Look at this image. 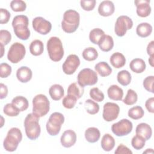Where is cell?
<instances>
[{"label":"cell","instance_id":"50","mask_svg":"<svg viewBox=\"0 0 154 154\" xmlns=\"http://www.w3.org/2000/svg\"><path fill=\"white\" fill-rule=\"evenodd\" d=\"M8 94V88L7 85L1 83L0 84V99H2L7 97Z\"/></svg>","mask_w":154,"mask_h":154},{"label":"cell","instance_id":"21","mask_svg":"<svg viewBox=\"0 0 154 154\" xmlns=\"http://www.w3.org/2000/svg\"><path fill=\"white\" fill-rule=\"evenodd\" d=\"M109 61L114 68L120 69L125 65L126 58L122 53L115 52L110 57Z\"/></svg>","mask_w":154,"mask_h":154},{"label":"cell","instance_id":"10","mask_svg":"<svg viewBox=\"0 0 154 154\" xmlns=\"http://www.w3.org/2000/svg\"><path fill=\"white\" fill-rule=\"evenodd\" d=\"M132 26L133 22L129 17L125 15L120 16L116 20L114 31L117 36L123 37L126 34L127 31L131 29Z\"/></svg>","mask_w":154,"mask_h":154},{"label":"cell","instance_id":"36","mask_svg":"<svg viewBox=\"0 0 154 154\" xmlns=\"http://www.w3.org/2000/svg\"><path fill=\"white\" fill-rule=\"evenodd\" d=\"M84 107L87 112L91 115L96 114L99 111V105L98 103L91 99H87L85 100Z\"/></svg>","mask_w":154,"mask_h":154},{"label":"cell","instance_id":"22","mask_svg":"<svg viewBox=\"0 0 154 154\" xmlns=\"http://www.w3.org/2000/svg\"><path fill=\"white\" fill-rule=\"evenodd\" d=\"M84 135L86 140L88 142L94 143L99 140L100 132L97 128L95 127H90L85 130Z\"/></svg>","mask_w":154,"mask_h":154},{"label":"cell","instance_id":"3","mask_svg":"<svg viewBox=\"0 0 154 154\" xmlns=\"http://www.w3.org/2000/svg\"><path fill=\"white\" fill-rule=\"evenodd\" d=\"M39 118L34 113L28 114L24 120V126L27 137L31 140H36L40 135L41 128L39 125Z\"/></svg>","mask_w":154,"mask_h":154},{"label":"cell","instance_id":"8","mask_svg":"<svg viewBox=\"0 0 154 154\" xmlns=\"http://www.w3.org/2000/svg\"><path fill=\"white\" fill-rule=\"evenodd\" d=\"M78 83L82 87L93 85L97 82L98 77L97 73L89 68L81 70L77 76Z\"/></svg>","mask_w":154,"mask_h":154},{"label":"cell","instance_id":"32","mask_svg":"<svg viewBox=\"0 0 154 154\" xmlns=\"http://www.w3.org/2000/svg\"><path fill=\"white\" fill-rule=\"evenodd\" d=\"M131 75L126 70L120 71L117 75V79L119 84L123 86H126L131 83Z\"/></svg>","mask_w":154,"mask_h":154},{"label":"cell","instance_id":"4","mask_svg":"<svg viewBox=\"0 0 154 154\" xmlns=\"http://www.w3.org/2000/svg\"><path fill=\"white\" fill-rule=\"evenodd\" d=\"M46 48L52 61L58 62L63 58L64 52L63 43L58 37H51L47 42Z\"/></svg>","mask_w":154,"mask_h":154},{"label":"cell","instance_id":"49","mask_svg":"<svg viewBox=\"0 0 154 154\" xmlns=\"http://www.w3.org/2000/svg\"><path fill=\"white\" fill-rule=\"evenodd\" d=\"M145 106L149 112H154V98L153 97L149 98L146 101Z\"/></svg>","mask_w":154,"mask_h":154},{"label":"cell","instance_id":"47","mask_svg":"<svg viewBox=\"0 0 154 154\" xmlns=\"http://www.w3.org/2000/svg\"><path fill=\"white\" fill-rule=\"evenodd\" d=\"M0 23L1 24L7 23L10 18V13L7 10L4 8H0Z\"/></svg>","mask_w":154,"mask_h":154},{"label":"cell","instance_id":"42","mask_svg":"<svg viewBox=\"0 0 154 154\" xmlns=\"http://www.w3.org/2000/svg\"><path fill=\"white\" fill-rule=\"evenodd\" d=\"M90 96L96 102H102L104 99V94L97 87H94L90 91Z\"/></svg>","mask_w":154,"mask_h":154},{"label":"cell","instance_id":"28","mask_svg":"<svg viewBox=\"0 0 154 154\" xmlns=\"http://www.w3.org/2000/svg\"><path fill=\"white\" fill-rule=\"evenodd\" d=\"M96 72H97L100 76H108L112 73V69L109 64L105 61H100L97 63L94 66Z\"/></svg>","mask_w":154,"mask_h":154},{"label":"cell","instance_id":"31","mask_svg":"<svg viewBox=\"0 0 154 154\" xmlns=\"http://www.w3.org/2000/svg\"><path fill=\"white\" fill-rule=\"evenodd\" d=\"M11 103L20 111H25L28 108V101L23 96H18L12 99Z\"/></svg>","mask_w":154,"mask_h":154},{"label":"cell","instance_id":"45","mask_svg":"<svg viewBox=\"0 0 154 154\" xmlns=\"http://www.w3.org/2000/svg\"><path fill=\"white\" fill-rule=\"evenodd\" d=\"M96 1L95 0H81L80 1L81 7L85 11L93 10L96 5Z\"/></svg>","mask_w":154,"mask_h":154},{"label":"cell","instance_id":"12","mask_svg":"<svg viewBox=\"0 0 154 154\" xmlns=\"http://www.w3.org/2000/svg\"><path fill=\"white\" fill-rule=\"evenodd\" d=\"M120 107L117 104L113 102H106L103 105L102 117L105 121L112 122L118 117Z\"/></svg>","mask_w":154,"mask_h":154},{"label":"cell","instance_id":"9","mask_svg":"<svg viewBox=\"0 0 154 154\" xmlns=\"http://www.w3.org/2000/svg\"><path fill=\"white\" fill-rule=\"evenodd\" d=\"M25 54L26 49L24 45L16 42L10 46L7 54V58L11 63L16 64L24 58Z\"/></svg>","mask_w":154,"mask_h":154},{"label":"cell","instance_id":"16","mask_svg":"<svg viewBox=\"0 0 154 154\" xmlns=\"http://www.w3.org/2000/svg\"><path fill=\"white\" fill-rule=\"evenodd\" d=\"M76 141V134L75 131L71 129L65 131L60 138L61 145L66 147L69 148L73 146Z\"/></svg>","mask_w":154,"mask_h":154},{"label":"cell","instance_id":"35","mask_svg":"<svg viewBox=\"0 0 154 154\" xmlns=\"http://www.w3.org/2000/svg\"><path fill=\"white\" fill-rule=\"evenodd\" d=\"M128 114V116L132 119L138 120L143 117L144 114V111L141 106H135L129 109Z\"/></svg>","mask_w":154,"mask_h":154},{"label":"cell","instance_id":"33","mask_svg":"<svg viewBox=\"0 0 154 154\" xmlns=\"http://www.w3.org/2000/svg\"><path fill=\"white\" fill-rule=\"evenodd\" d=\"M105 35L104 31L100 28H94L89 33L90 41L95 45H98L99 41Z\"/></svg>","mask_w":154,"mask_h":154},{"label":"cell","instance_id":"23","mask_svg":"<svg viewBox=\"0 0 154 154\" xmlns=\"http://www.w3.org/2000/svg\"><path fill=\"white\" fill-rule=\"evenodd\" d=\"M100 49L103 52H108L114 47V40L109 35H104L98 43Z\"/></svg>","mask_w":154,"mask_h":154},{"label":"cell","instance_id":"14","mask_svg":"<svg viewBox=\"0 0 154 154\" xmlns=\"http://www.w3.org/2000/svg\"><path fill=\"white\" fill-rule=\"evenodd\" d=\"M33 29L38 33L42 35H46L52 29L51 23L42 17H36L32 22Z\"/></svg>","mask_w":154,"mask_h":154},{"label":"cell","instance_id":"29","mask_svg":"<svg viewBox=\"0 0 154 154\" xmlns=\"http://www.w3.org/2000/svg\"><path fill=\"white\" fill-rule=\"evenodd\" d=\"M84 92V87L81 86L77 82H73L69 85L67 88V94L72 95L77 98H81Z\"/></svg>","mask_w":154,"mask_h":154},{"label":"cell","instance_id":"27","mask_svg":"<svg viewBox=\"0 0 154 154\" xmlns=\"http://www.w3.org/2000/svg\"><path fill=\"white\" fill-rule=\"evenodd\" d=\"M152 32V25L147 22H143L137 25L136 33L140 37L145 38L149 36Z\"/></svg>","mask_w":154,"mask_h":154},{"label":"cell","instance_id":"30","mask_svg":"<svg viewBox=\"0 0 154 154\" xmlns=\"http://www.w3.org/2000/svg\"><path fill=\"white\" fill-rule=\"evenodd\" d=\"M44 51V45L40 40H33L29 45L30 53L34 56H38L42 54Z\"/></svg>","mask_w":154,"mask_h":154},{"label":"cell","instance_id":"39","mask_svg":"<svg viewBox=\"0 0 154 154\" xmlns=\"http://www.w3.org/2000/svg\"><path fill=\"white\" fill-rule=\"evenodd\" d=\"M10 7L15 12H21L26 10V4L22 0H13L10 2Z\"/></svg>","mask_w":154,"mask_h":154},{"label":"cell","instance_id":"7","mask_svg":"<svg viewBox=\"0 0 154 154\" xmlns=\"http://www.w3.org/2000/svg\"><path fill=\"white\" fill-rule=\"evenodd\" d=\"M64 122V117L63 114L55 112L51 114L46 125L48 133L51 136H55L59 134L62 125Z\"/></svg>","mask_w":154,"mask_h":154},{"label":"cell","instance_id":"40","mask_svg":"<svg viewBox=\"0 0 154 154\" xmlns=\"http://www.w3.org/2000/svg\"><path fill=\"white\" fill-rule=\"evenodd\" d=\"M3 112L5 114L10 117H15L19 115L20 112L12 103H7L3 108Z\"/></svg>","mask_w":154,"mask_h":154},{"label":"cell","instance_id":"13","mask_svg":"<svg viewBox=\"0 0 154 154\" xmlns=\"http://www.w3.org/2000/svg\"><path fill=\"white\" fill-rule=\"evenodd\" d=\"M80 65V60L75 54L69 55L63 64V70L66 75L73 74Z\"/></svg>","mask_w":154,"mask_h":154},{"label":"cell","instance_id":"53","mask_svg":"<svg viewBox=\"0 0 154 154\" xmlns=\"http://www.w3.org/2000/svg\"><path fill=\"white\" fill-rule=\"evenodd\" d=\"M153 152V150L152 149H147L146 150L143 152V153H152Z\"/></svg>","mask_w":154,"mask_h":154},{"label":"cell","instance_id":"11","mask_svg":"<svg viewBox=\"0 0 154 154\" xmlns=\"http://www.w3.org/2000/svg\"><path fill=\"white\" fill-rule=\"evenodd\" d=\"M132 128V123L126 119H123L114 123L111 126V131L116 136L123 137L130 134Z\"/></svg>","mask_w":154,"mask_h":154},{"label":"cell","instance_id":"17","mask_svg":"<svg viewBox=\"0 0 154 154\" xmlns=\"http://www.w3.org/2000/svg\"><path fill=\"white\" fill-rule=\"evenodd\" d=\"M115 11L114 3L111 1H103L100 3L98 7L99 14L103 17L111 16Z\"/></svg>","mask_w":154,"mask_h":154},{"label":"cell","instance_id":"46","mask_svg":"<svg viewBox=\"0 0 154 154\" xmlns=\"http://www.w3.org/2000/svg\"><path fill=\"white\" fill-rule=\"evenodd\" d=\"M153 82H154V76H147L143 81V86L144 88L148 91L151 92L152 93L153 91Z\"/></svg>","mask_w":154,"mask_h":154},{"label":"cell","instance_id":"43","mask_svg":"<svg viewBox=\"0 0 154 154\" xmlns=\"http://www.w3.org/2000/svg\"><path fill=\"white\" fill-rule=\"evenodd\" d=\"M11 40V33L5 29L0 31V43L4 46L8 45Z\"/></svg>","mask_w":154,"mask_h":154},{"label":"cell","instance_id":"48","mask_svg":"<svg viewBox=\"0 0 154 154\" xmlns=\"http://www.w3.org/2000/svg\"><path fill=\"white\" fill-rule=\"evenodd\" d=\"M115 153H123V154H132V152L126 146L123 144H120L118 146L116 150L114 152Z\"/></svg>","mask_w":154,"mask_h":154},{"label":"cell","instance_id":"15","mask_svg":"<svg viewBox=\"0 0 154 154\" xmlns=\"http://www.w3.org/2000/svg\"><path fill=\"white\" fill-rule=\"evenodd\" d=\"M149 0H136L134 4L137 7V14L141 17H146L151 13V7Z\"/></svg>","mask_w":154,"mask_h":154},{"label":"cell","instance_id":"18","mask_svg":"<svg viewBox=\"0 0 154 154\" xmlns=\"http://www.w3.org/2000/svg\"><path fill=\"white\" fill-rule=\"evenodd\" d=\"M32 76V72L31 70L26 66H22L17 70L16 77L17 79L22 83H26L29 81Z\"/></svg>","mask_w":154,"mask_h":154},{"label":"cell","instance_id":"19","mask_svg":"<svg viewBox=\"0 0 154 154\" xmlns=\"http://www.w3.org/2000/svg\"><path fill=\"white\" fill-rule=\"evenodd\" d=\"M136 134L143 137L146 141L149 140L152 135V130L149 125L146 123H141L137 125L135 129Z\"/></svg>","mask_w":154,"mask_h":154},{"label":"cell","instance_id":"52","mask_svg":"<svg viewBox=\"0 0 154 154\" xmlns=\"http://www.w3.org/2000/svg\"><path fill=\"white\" fill-rule=\"evenodd\" d=\"M149 63L152 67H153V56H150V58L148 60Z\"/></svg>","mask_w":154,"mask_h":154},{"label":"cell","instance_id":"51","mask_svg":"<svg viewBox=\"0 0 154 154\" xmlns=\"http://www.w3.org/2000/svg\"><path fill=\"white\" fill-rule=\"evenodd\" d=\"M154 41H151L147 46V52L149 56H153L154 53Z\"/></svg>","mask_w":154,"mask_h":154},{"label":"cell","instance_id":"1","mask_svg":"<svg viewBox=\"0 0 154 154\" xmlns=\"http://www.w3.org/2000/svg\"><path fill=\"white\" fill-rule=\"evenodd\" d=\"M29 19L25 15H17L12 21L15 35L20 40H26L30 37V30L28 28Z\"/></svg>","mask_w":154,"mask_h":154},{"label":"cell","instance_id":"25","mask_svg":"<svg viewBox=\"0 0 154 154\" xmlns=\"http://www.w3.org/2000/svg\"><path fill=\"white\" fill-rule=\"evenodd\" d=\"M129 67L133 72L136 73H141L145 70L146 64L143 59L134 58L130 62Z\"/></svg>","mask_w":154,"mask_h":154},{"label":"cell","instance_id":"34","mask_svg":"<svg viewBox=\"0 0 154 154\" xmlns=\"http://www.w3.org/2000/svg\"><path fill=\"white\" fill-rule=\"evenodd\" d=\"M82 55L84 60L88 61H92L97 59L98 57V52L94 48L88 47L83 51Z\"/></svg>","mask_w":154,"mask_h":154},{"label":"cell","instance_id":"6","mask_svg":"<svg viewBox=\"0 0 154 154\" xmlns=\"http://www.w3.org/2000/svg\"><path fill=\"white\" fill-rule=\"evenodd\" d=\"M49 109L50 102L45 94H39L34 96L32 99V113L42 117L48 113Z\"/></svg>","mask_w":154,"mask_h":154},{"label":"cell","instance_id":"41","mask_svg":"<svg viewBox=\"0 0 154 154\" xmlns=\"http://www.w3.org/2000/svg\"><path fill=\"white\" fill-rule=\"evenodd\" d=\"M77 100V98L75 97V96L67 94L63 98L62 103L64 108L67 109H72L75 106Z\"/></svg>","mask_w":154,"mask_h":154},{"label":"cell","instance_id":"5","mask_svg":"<svg viewBox=\"0 0 154 154\" xmlns=\"http://www.w3.org/2000/svg\"><path fill=\"white\" fill-rule=\"evenodd\" d=\"M22 140V134L17 128H12L7 132V136L3 141L4 149L8 152L15 151L19 143Z\"/></svg>","mask_w":154,"mask_h":154},{"label":"cell","instance_id":"26","mask_svg":"<svg viewBox=\"0 0 154 154\" xmlns=\"http://www.w3.org/2000/svg\"><path fill=\"white\" fill-rule=\"evenodd\" d=\"M100 144L104 151L109 152L112 150L115 146V140L110 134H105L102 138Z\"/></svg>","mask_w":154,"mask_h":154},{"label":"cell","instance_id":"2","mask_svg":"<svg viewBox=\"0 0 154 154\" xmlns=\"http://www.w3.org/2000/svg\"><path fill=\"white\" fill-rule=\"evenodd\" d=\"M80 15L74 10H67L64 13L61 28L66 33L75 32L79 25Z\"/></svg>","mask_w":154,"mask_h":154},{"label":"cell","instance_id":"38","mask_svg":"<svg viewBox=\"0 0 154 154\" xmlns=\"http://www.w3.org/2000/svg\"><path fill=\"white\" fill-rule=\"evenodd\" d=\"M145 143H146L145 139L141 136L137 134L135 135L131 140L132 146L135 150H141V149H143L145 146Z\"/></svg>","mask_w":154,"mask_h":154},{"label":"cell","instance_id":"44","mask_svg":"<svg viewBox=\"0 0 154 154\" xmlns=\"http://www.w3.org/2000/svg\"><path fill=\"white\" fill-rule=\"evenodd\" d=\"M12 69L11 67L6 63H2L0 64V76L2 78H7L10 75Z\"/></svg>","mask_w":154,"mask_h":154},{"label":"cell","instance_id":"20","mask_svg":"<svg viewBox=\"0 0 154 154\" xmlns=\"http://www.w3.org/2000/svg\"><path fill=\"white\" fill-rule=\"evenodd\" d=\"M108 96L113 100H122L123 96V91L117 85H111L107 90Z\"/></svg>","mask_w":154,"mask_h":154},{"label":"cell","instance_id":"24","mask_svg":"<svg viewBox=\"0 0 154 154\" xmlns=\"http://www.w3.org/2000/svg\"><path fill=\"white\" fill-rule=\"evenodd\" d=\"M49 93L52 99L54 100H60L64 94L63 87L60 84H54L49 89Z\"/></svg>","mask_w":154,"mask_h":154},{"label":"cell","instance_id":"54","mask_svg":"<svg viewBox=\"0 0 154 154\" xmlns=\"http://www.w3.org/2000/svg\"><path fill=\"white\" fill-rule=\"evenodd\" d=\"M1 57H2L3 55H4V45H1Z\"/></svg>","mask_w":154,"mask_h":154},{"label":"cell","instance_id":"37","mask_svg":"<svg viewBox=\"0 0 154 154\" xmlns=\"http://www.w3.org/2000/svg\"><path fill=\"white\" fill-rule=\"evenodd\" d=\"M137 100L138 95L137 93L132 89H129L127 91L126 96L123 100V102L127 105H132L137 102Z\"/></svg>","mask_w":154,"mask_h":154}]
</instances>
